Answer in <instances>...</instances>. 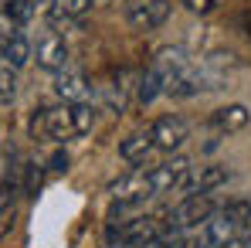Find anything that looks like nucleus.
<instances>
[{
  "label": "nucleus",
  "mask_w": 251,
  "mask_h": 248,
  "mask_svg": "<svg viewBox=\"0 0 251 248\" xmlns=\"http://www.w3.org/2000/svg\"><path fill=\"white\" fill-rule=\"evenodd\" d=\"M190 160L187 157H176V160H163L156 166H146V180H150V194L153 197H163L173 191H183L187 177H190Z\"/></svg>",
  "instance_id": "nucleus-5"
},
{
  "label": "nucleus",
  "mask_w": 251,
  "mask_h": 248,
  "mask_svg": "<svg viewBox=\"0 0 251 248\" xmlns=\"http://www.w3.org/2000/svg\"><path fill=\"white\" fill-rule=\"evenodd\" d=\"M251 119V112L245 109V106H221V109H214L207 116V129H214V133H221V136H227V133H238V129H245Z\"/></svg>",
  "instance_id": "nucleus-12"
},
{
  "label": "nucleus",
  "mask_w": 251,
  "mask_h": 248,
  "mask_svg": "<svg viewBox=\"0 0 251 248\" xmlns=\"http://www.w3.org/2000/svg\"><path fill=\"white\" fill-rule=\"evenodd\" d=\"M51 173H61V170H68V153H65V150H58V153H54V157H51Z\"/></svg>",
  "instance_id": "nucleus-22"
},
{
  "label": "nucleus",
  "mask_w": 251,
  "mask_h": 248,
  "mask_svg": "<svg viewBox=\"0 0 251 248\" xmlns=\"http://www.w3.org/2000/svg\"><path fill=\"white\" fill-rule=\"evenodd\" d=\"M14 214H17V194H14V191H7V194L0 197V235H7V231H10Z\"/></svg>",
  "instance_id": "nucleus-18"
},
{
  "label": "nucleus",
  "mask_w": 251,
  "mask_h": 248,
  "mask_svg": "<svg viewBox=\"0 0 251 248\" xmlns=\"http://www.w3.org/2000/svg\"><path fill=\"white\" fill-rule=\"evenodd\" d=\"M241 242H245V248H251V224L245 228V235H241Z\"/></svg>",
  "instance_id": "nucleus-23"
},
{
  "label": "nucleus",
  "mask_w": 251,
  "mask_h": 248,
  "mask_svg": "<svg viewBox=\"0 0 251 248\" xmlns=\"http://www.w3.org/2000/svg\"><path fill=\"white\" fill-rule=\"evenodd\" d=\"M227 180H231V170H227V166L210 164V166H201V173H194V170H190V177H187L183 191H187V194H207V191L224 187Z\"/></svg>",
  "instance_id": "nucleus-11"
},
{
  "label": "nucleus",
  "mask_w": 251,
  "mask_h": 248,
  "mask_svg": "<svg viewBox=\"0 0 251 248\" xmlns=\"http://www.w3.org/2000/svg\"><path fill=\"white\" fill-rule=\"evenodd\" d=\"M0 7H3V14H7V17H10L17 28L31 24V21H34V10H38V7H31L27 0H3Z\"/></svg>",
  "instance_id": "nucleus-16"
},
{
  "label": "nucleus",
  "mask_w": 251,
  "mask_h": 248,
  "mask_svg": "<svg viewBox=\"0 0 251 248\" xmlns=\"http://www.w3.org/2000/svg\"><path fill=\"white\" fill-rule=\"evenodd\" d=\"M163 235V221L156 214H132V218H109L105 245L109 248H146Z\"/></svg>",
  "instance_id": "nucleus-3"
},
{
  "label": "nucleus",
  "mask_w": 251,
  "mask_h": 248,
  "mask_svg": "<svg viewBox=\"0 0 251 248\" xmlns=\"http://www.w3.org/2000/svg\"><path fill=\"white\" fill-rule=\"evenodd\" d=\"M163 95V82H160V75L146 65V72L136 79V102H143V106H153L156 99Z\"/></svg>",
  "instance_id": "nucleus-15"
},
{
  "label": "nucleus",
  "mask_w": 251,
  "mask_h": 248,
  "mask_svg": "<svg viewBox=\"0 0 251 248\" xmlns=\"http://www.w3.org/2000/svg\"><path fill=\"white\" fill-rule=\"evenodd\" d=\"M173 14V0H132L126 7V21L136 31H156L163 28Z\"/></svg>",
  "instance_id": "nucleus-6"
},
{
  "label": "nucleus",
  "mask_w": 251,
  "mask_h": 248,
  "mask_svg": "<svg viewBox=\"0 0 251 248\" xmlns=\"http://www.w3.org/2000/svg\"><path fill=\"white\" fill-rule=\"evenodd\" d=\"M248 224H251V197H231L227 204H217V211L204 221L201 235L194 238V248L227 245V242L241 238Z\"/></svg>",
  "instance_id": "nucleus-2"
},
{
  "label": "nucleus",
  "mask_w": 251,
  "mask_h": 248,
  "mask_svg": "<svg viewBox=\"0 0 251 248\" xmlns=\"http://www.w3.org/2000/svg\"><path fill=\"white\" fill-rule=\"evenodd\" d=\"M92 92H95V88L85 79V72H78V68H61V72H54V95H58L61 102H88Z\"/></svg>",
  "instance_id": "nucleus-9"
},
{
  "label": "nucleus",
  "mask_w": 251,
  "mask_h": 248,
  "mask_svg": "<svg viewBox=\"0 0 251 248\" xmlns=\"http://www.w3.org/2000/svg\"><path fill=\"white\" fill-rule=\"evenodd\" d=\"M31 58L38 61V68H44V72H61V68H68L72 48L65 41V34L44 31L41 38H38V44H34V51H31Z\"/></svg>",
  "instance_id": "nucleus-7"
},
{
  "label": "nucleus",
  "mask_w": 251,
  "mask_h": 248,
  "mask_svg": "<svg viewBox=\"0 0 251 248\" xmlns=\"http://www.w3.org/2000/svg\"><path fill=\"white\" fill-rule=\"evenodd\" d=\"M150 153H153V136H150V129H136V133H129L123 143H119V157L132 166L146 164Z\"/></svg>",
  "instance_id": "nucleus-13"
},
{
  "label": "nucleus",
  "mask_w": 251,
  "mask_h": 248,
  "mask_svg": "<svg viewBox=\"0 0 251 248\" xmlns=\"http://www.w3.org/2000/svg\"><path fill=\"white\" fill-rule=\"evenodd\" d=\"M17 34H21V28H17V24L3 14V7H0V51H3V44L10 41V38H17Z\"/></svg>",
  "instance_id": "nucleus-20"
},
{
  "label": "nucleus",
  "mask_w": 251,
  "mask_h": 248,
  "mask_svg": "<svg viewBox=\"0 0 251 248\" xmlns=\"http://www.w3.org/2000/svg\"><path fill=\"white\" fill-rule=\"evenodd\" d=\"M31 51H34V44L27 41V34L21 31L17 38H10V41L3 44V51H0V61L7 65V68H14V72H21L27 61H31Z\"/></svg>",
  "instance_id": "nucleus-14"
},
{
  "label": "nucleus",
  "mask_w": 251,
  "mask_h": 248,
  "mask_svg": "<svg viewBox=\"0 0 251 248\" xmlns=\"http://www.w3.org/2000/svg\"><path fill=\"white\" fill-rule=\"evenodd\" d=\"M214 211H217V191L183 194V201H176L160 221H163V231H194V228H204V221Z\"/></svg>",
  "instance_id": "nucleus-4"
},
{
  "label": "nucleus",
  "mask_w": 251,
  "mask_h": 248,
  "mask_svg": "<svg viewBox=\"0 0 251 248\" xmlns=\"http://www.w3.org/2000/svg\"><path fill=\"white\" fill-rule=\"evenodd\" d=\"M146 248H194V235L190 231H163L156 242H150Z\"/></svg>",
  "instance_id": "nucleus-17"
},
{
  "label": "nucleus",
  "mask_w": 251,
  "mask_h": 248,
  "mask_svg": "<svg viewBox=\"0 0 251 248\" xmlns=\"http://www.w3.org/2000/svg\"><path fill=\"white\" fill-rule=\"evenodd\" d=\"M95 0H51L48 3V24L51 28H72L82 24L85 17L92 14Z\"/></svg>",
  "instance_id": "nucleus-10"
},
{
  "label": "nucleus",
  "mask_w": 251,
  "mask_h": 248,
  "mask_svg": "<svg viewBox=\"0 0 251 248\" xmlns=\"http://www.w3.org/2000/svg\"><path fill=\"white\" fill-rule=\"evenodd\" d=\"M14 95H17V72L0 61V102H10Z\"/></svg>",
  "instance_id": "nucleus-19"
},
{
  "label": "nucleus",
  "mask_w": 251,
  "mask_h": 248,
  "mask_svg": "<svg viewBox=\"0 0 251 248\" xmlns=\"http://www.w3.org/2000/svg\"><path fill=\"white\" fill-rule=\"evenodd\" d=\"M95 126V109L88 102H61V106H41L31 112L27 133L38 143H68L92 133Z\"/></svg>",
  "instance_id": "nucleus-1"
},
{
  "label": "nucleus",
  "mask_w": 251,
  "mask_h": 248,
  "mask_svg": "<svg viewBox=\"0 0 251 248\" xmlns=\"http://www.w3.org/2000/svg\"><path fill=\"white\" fill-rule=\"evenodd\" d=\"M183 7H187L190 14H210V10L217 7V0H183Z\"/></svg>",
  "instance_id": "nucleus-21"
},
{
  "label": "nucleus",
  "mask_w": 251,
  "mask_h": 248,
  "mask_svg": "<svg viewBox=\"0 0 251 248\" xmlns=\"http://www.w3.org/2000/svg\"><path fill=\"white\" fill-rule=\"evenodd\" d=\"M150 136H153V150L173 153V150H180L190 139V123L183 116H160L150 126Z\"/></svg>",
  "instance_id": "nucleus-8"
}]
</instances>
